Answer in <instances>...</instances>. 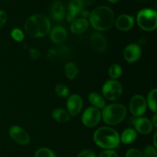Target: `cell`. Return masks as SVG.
Here are the masks:
<instances>
[{
    "instance_id": "cell-6",
    "label": "cell",
    "mask_w": 157,
    "mask_h": 157,
    "mask_svg": "<svg viewBox=\"0 0 157 157\" xmlns=\"http://www.w3.org/2000/svg\"><path fill=\"white\" fill-rule=\"evenodd\" d=\"M123 88L121 83L115 80H108L104 83L102 87L104 98L108 101H115L121 98Z\"/></svg>"
},
{
    "instance_id": "cell-27",
    "label": "cell",
    "mask_w": 157,
    "mask_h": 157,
    "mask_svg": "<svg viewBox=\"0 0 157 157\" xmlns=\"http://www.w3.org/2000/svg\"><path fill=\"white\" fill-rule=\"evenodd\" d=\"M142 154L143 157H157L156 148L153 146H147L144 148Z\"/></svg>"
},
{
    "instance_id": "cell-7",
    "label": "cell",
    "mask_w": 157,
    "mask_h": 157,
    "mask_svg": "<svg viewBox=\"0 0 157 157\" xmlns=\"http://www.w3.org/2000/svg\"><path fill=\"white\" fill-rule=\"evenodd\" d=\"M147 101L142 95H135L130 99V110L135 117H140L144 115L147 110Z\"/></svg>"
},
{
    "instance_id": "cell-36",
    "label": "cell",
    "mask_w": 157,
    "mask_h": 157,
    "mask_svg": "<svg viewBox=\"0 0 157 157\" xmlns=\"http://www.w3.org/2000/svg\"><path fill=\"white\" fill-rule=\"evenodd\" d=\"M81 14H82L83 17H84V18H89V16H90V13H89L87 11H82L81 12Z\"/></svg>"
},
{
    "instance_id": "cell-25",
    "label": "cell",
    "mask_w": 157,
    "mask_h": 157,
    "mask_svg": "<svg viewBox=\"0 0 157 157\" xmlns=\"http://www.w3.org/2000/svg\"><path fill=\"white\" fill-rule=\"evenodd\" d=\"M35 157H56L55 153L48 148L38 149L35 154Z\"/></svg>"
},
{
    "instance_id": "cell-12",
    "label": "cell",
    "mask_w": 157,
    "mask_h": 157,
    "mask_svg": "<svg viewBox=\"0 0 157 157\" xmlns=\"http://www.w3.org/2000/svg\"><path fill=\"white\" fill-rule=\"evenodd\" d=\"M133 125L141 134H149L152 132L153 127L151 121L146 117L134 118Z\"/></svg>"
},
{
    "instance_id": "cell-22",
    "label": "cell",
    "mask_w": 157,
    "mask_h": 157,
    "mask_svg": "<svg viewBox=\"0 0 157 157\" xmlns=\"http://www.w3.org/2000/svg\"><path fill=\"white\" fill-rule=\"evenodd\" d=\"M156 94H157V89L154 88L149 93L148 97H147V104L149 106L150 110L155 113H156Z\"/></svg>"
},
{
    "instance_id": "cell-29",
    "label": "cell",
    "mask_w": 157,
    "mask_h": 157,
    "mask_svg": "<svg viewBox=\"0 0 157 157\" xmlns=\"http://www.w3.org/2000/svg\"><path fill=\"white\" fill-rule=\"evenodd\" d=\"M126 157H143V154L137 149H130L126 153Z\"/></svg>"
},
{
    "instance_id": "cell-18",
    "label": "cell",
    "mask_w": 157,
    "mask_h": 157,
    "mask_svg": "<svg viewBox=\"0 0 157 157\" xmlns=\"http://www.w3.org/2000/svg\"><path fill=\"white\" fill-rule=\"evenodd\" d=\"M88 99L94 107H96L98 109H104L105 107V100L99 94L92 92L89 94Z\"/></svg>"
},
{
    "instance_id": "cell-31",
    "label": "cell",
    "mask_w": 157,
    "mask_h": 157,
    "mask_svg": "<svg viewBox=\"0 0 157 157\" xmlns=\"http://www.w3.org/2000/svg\"><path fill=\"white\" fill-rule=\"evenodd\" d=\"M78 157H97L95 153L91 150H83L80 152L79 154L78 155Z\"/></svg>"
},
{
    "instance_id": "cell-15",
    "label": "cell",
    "mask_w": 157,
    "mask_h": 157,
    "mask_svg": "<svg viewBox=\"0 0 157 157\" xmlns=\"http://www.w3.org/2000/svg\"><path fill=\"white\" fill-rule=\"evenodd\" d=\"M67 31L62 26H57L51 31L50 38L53 42L56 44L63 42L67 38Z\"/></svg>"
},
{
    "instance_id": "cell-8",
    "label": "cell",
    "mask_w": 157,
    "mask_h": 157,
    "mask_svg": "<svg viewBox=\"0 0 157 157\" xmlns=\"http://www.w3.org/2000/svg\"><path fill=\"white\" fill-rule=\"evenodd\" d=\"M101 119V112L96 107H88L82 115V123L87 127H93L100 122Z\"/></svg>"
},
{
    "instance_id": "cell-14",
    "label": "cell",
    "mask_w": 157,
    "mask_h": 157,
    "mask_svg": "<svg viewBox=\"0 0 157 157\" xmlns=\"http://www.w3.org/2000/svg\"><path fill=\"white\" fill-rule=\"evenodd\" d=\"M90 44L94 50L98 52H102L107 48V41L104 35L99 33H94L92 35L90 39Z\"/></svg>"
},
{
    "instance_id": "cell-9",
    "label": "cell",
    "mask_w": 157,
    "mask_h": 157,
    "mask_svg": "<svg viewBox=\"0 0 157 157\" xmlns=\"http://www.w3.org/2000/svg\"><path fill=\"white\" fill-rule=\"evenodd\" d=\"M9 136L15 142L21 145H26L30 141V137L27 132L18 126H12L9 130Z\"/></svg>"
},
{
    "instance_id": "cell-37",
    "label": "cell",
    "mask_w": 157,
    "mask_h": 157,
    "mask_svg": "<svg viewBox=\"0 0 157 157\" xmlns=\"http://www.w3.org/2000/svg\"><path fill=\"white\" fill-rule=\"evenodd\" d=\"M156 135H157V133H155L154 135V137H153V144H154V146L153 147H157V144H156Z\"/></svg>"
},
{
    "instance_id": "cell-26",
    "label": "cell",
    "mask_w": 157,
    "mask_h": 157,
    "mask_svg": "<svg viewBox=\"0 0 157 157\" xmlns=\"http://www.w3.org/2000/svg\"><path fill=\"white\" fill-rule=\"evenodd\" d=\"M55 91H56L57 94L58 96L61 97V98H66L69 95V89L67 88V86L64 84H58L55 87Z\"/></svg>"
},
{
    "instance_id": "cell-32",
    "label": "cell",
    "mask_w": 157,
    "mask_h": 157,
    "mask_svg": "<svg viewBox=\"0 0 157 157\" xmlns=\"http://www.w3.org/2000/svg\"><path fill=\"white\" fill-rule=\"evenodd\" d=\"M7 21V15L2 10H0V28L2 27Z\"/></svg>"
},
{
    "instance_id": "cell-5",
    "label": "cell",
    "mask_w": 157,
    "mask_h": 157,
    "mask_svg": "<svg viewBox=\"0 0 157 157\" xmlns=\"http://www.w3.org/2000/svg\"><path fill=\"white\" fill-rule=\"evenodd\" d=\"M138 25L144 31H153L157 27V13L151 9H144L140 11L136 16Z\"/></svg>"
},
{
    "instance_id": "cell-23",
    "label": "cell",
    "mask_w": 157,
    "mask_h": 157,
    "mask_svg": "<svg viewBox=\"0 0 157 157\" xmlns=\"http://www.w3.org/2000/svg\"><path fill=\"white\" fill-rule=\"evenodd\" d=\"M84 4L82 0H71L69 4V12H73L75 15L79 14L82 12Z\"/></svg>"
},
{
    "instance_id": "cell-17",
    "label": "cell",
    "mask_w": 157,
    "mask_h": 157,
    "mask_svg": "<svg viewBox=\"0 0 157 157\" xmlns=\"http://www.w3.org/2000/svg\"><path fill=\"white\" fill-rule=\"evenodd\" d=\"M65 10L62 3L59 1L54 2L52 7V16L55 21H61L64 18Z\"/></svg>"
},
{
    "instance_id": "cell-28",
    "label": "cell",
    "mask_w": 157,
    "mask_h": 157,
    "mask_svg": "<svg viewBox=\"0 0 157 157\" xmlns=\"http://www.w3.org/2000/svg\"><path fill=\"white\" fill-rule=\"evenodd\" d=\"M11 36L16 41H21L24 39V34L19 29H14L11 32Z\"/></svg>"
},
{
    "instance_id": "cell-16",
    "label": "cell",
    "mask_w": 157,
    "mask_h": 157,
    "mask_svg": "<svg viewBox=\"0 0 157 157\" xmlns=\"http://www.w3.org/2000/svg\"><path fill=\"white\" fill-rule=\"evenodd\" d=\"M89 25L88 21L84 18L75 20L71 25V30L75 34H81L85 32Z\"/></svg>"
},
{
    "instance_id": "cell-21",
    "label": "cell",
    "mask_w": 157,
    "mask_h": 157,
    "mask_svg": "<svg viewBox=\"0 0 157 157\" xmlns=\"http://www.w3.org/2000/svg\"><path fill=\"white\" fill-rule=\"evenodd\" d=\"M78 72H79V69H78V67L75 63L69 62L64 66V73H65L66 77L68 79H75V77L78 75Z\"/></svg>"
},
{
    "instance_id": "cell-20",
    "label": "cell",
    "mask_w": 157,
    "mask_h": 157,
    "mask_svg": "<svg viewBox=\"0 0 157 157\" xmlns=\"http://www.w3.org/2000/svg\"><path fill=\"white\" fill-rule=\"evenodd\" d=\"M52 117L59 123H67L70 120V114L63 109L57 108L52 112Z\"/></svg>"
},
{
    "instance_id": "cell-30",
    "label": "cell",
    "mask_w": 157,
    "mask_h": 157,
    "mask_svg": "<svg viewBox=\"0 0 157 157\" xmlns=\"http://www.w3.org/2000/svg\"><path fill=\"white\" fill-rule=\"evenodd\" d=\"M99 157H119L117 153L112 150H107L103 151L100 154Z\"/></svg>"
},
{
    "instance_id": "cell-3",
    "label": "cell",
    "mask_w": 157,
    "mask_h": 157,
    "mask_svg": "<svg viewBox=\"0 0 157 157\" xmlns=\"http://www.w3.org/2000/svg\"><path fill=\"white\" fill-rule=\"evenodd\" d=\"M94 140L101 148L106 150L118 148L121 139L117 132L110 127H101L94 132Z\"/></svg>"
},
{
    "instance_id": "cell-19",
    "label": "cell",
    "mask_w": 157,
    "mask_h": 157,
    "mask_svg": "<svg viewBox=\"0 0 157 157\" xmlns=\"http://www.w3.org/2000/svg\"><path fill=\"white\" fill-rule=\"evenodd\" d=\"M136 132L132 128H127L124 130L120 137L121 142L124 144H129L133 143L136 139Z\"/></svg>"
},
{
    "instance_id": "cell-11",
    "label": "cell",
    "mask_w": 157,
    "mask_h": 157,
    "mask_svg": "<svg viewBox=\"0 0 157 157\" xmlns=\"http://www.w3.org/2000/svg\"><path fill=\"white\" fill-rule=\"evenodd\" d=\"M67 107L69 113L71 116H76L81 112L83 107V100L78 94L70 96L67 101Z\"/></svg>"
},
{
    "instance_id": "cell-38",
    "label": "cell",
    "mask_w": 157,
    "mask_h": 157,
    "mask_svg": "<svg viewBox=\"0 0 157 157\" xmlns=\"http://www.w3.org/2000/svg\"><path fill=\"white\" fill-rule=\"evenodd\" d=\"M107 1L110 2H111V3H116V2H117L119 0H107Z\"/></svg>"
},
{
    "instance_id": "cell-35",
    "label": "cell",
    "mask_w": 157,
    "mask_h": 157,
    "mask_svg": "<svg viewBox=\"0 0 157 157\" xmlns=\"http://www.w3.org/2000/svg\"><path fill=\"white\" fill-rule=\"evenodd\" d=\"M152 124L154 127H157V116L156 114H155L153 117V122H151Z\"/></svg>"
},
{
    "instance_id": "cell-4",
    "label": "cell",
    "mask_w": 157,
    "mask_h": 157,
    "mask_svg": "<svg viewBox=\"0 0 157 157\" xmlns=\"http://www.w3.org/2000/svg\"><path fill=\"white\" fill-rule=\"evenodd\" d=\"M127 115V109L123 104H113L105 106L102 111L104 122L110 125H117L122 122Z\"/></svg>"
},
{
    "instance_id": "cell-13",
    "label": "cell",
    "mask_w": 157,
    "mask_h": 157,
    "mask_svg": "<svg viewBox=\"0 0 157 157\" xmlns=\"http://www.w3.org/2000/svg\"><path fill=\"white\" fill-rule=\"evenodd\" d=\"M115 24L119 30L123 31V32H127L133 28V25H134V18L129 15L122 14L117 17L116 21H115Z\"/></svg>"
},
{
    "instance_id": "cell-2",
    "label": "cell",
    "mask_w": 157,
    "mask_h": 157,
    "mask_svg": "<svg viewBox=\"0 0 157 157\" xmlns=\"http://www.w3.org/2000/svg\"><path fill=\"white\" fill-rule=\"evenodd\" d=\"M26 32L34 38L44 37L51 30V22L44 15L37 14L29 18L25 24Z\"/></svg>"
},
{
    "instance_id": "cell-10",
    "label": "cell",
    "mask_w": 157,
    "mask_h": 157,
    "mask_svg": "<svg viewBox=\"0 0 157 157\" xmlns=\"http://www.w3.org/2000/svg\"><path fill=\"white\" fill-rule=\"evenodd\" d=\"M142 54L140 46L136 44H130L125 48L124 52V59L129 63H133L140 59Z\"/></svg>"
},
{
    "instance_id": "cell-1",
    "label": "cell",
    "mask_w": 157,
    "mask_h": 157,
    "mask_svg": "<svg viewBox=\"0 0 157 157\" xmlns=\"http://www.w3.org/2000/svg\"><path fill=\"white\" fill-rule=\"evenodd\" d=\"M90 22L95 29L105 31L114 23L115 15L113 10L107 6H99L90 13Z\"/></svg>"
},
{
    "instance_id": "cell-24",
    "label": "cell",
    "mask_w": 157,
    "mask_h": 157,
    "mask_svg": "<svg viewBox=\"0 0 157 157\" xmlns=\"http://www.w3.org/2000/svg\"><path fill=\"white\" fill-rule=\"evenodd\" d=\"M122 67H121V65H119V64H112V65L109 67V76L113 80L117 79L118 78H120V77L121 76V75H122Z\"/></svg>"
},
{
    "instance_id": "cell-33",
    "label": "cell",
    "mask_w": 157,
    "mask_h": 157,
    "mask_svg": "<svg viewBox=\"0 0 157 157\" xmlns=\"http://www.w3.org/2000/svg\"><path fill=\"white\" fill-rule=\"evenodd\" d=\"M29 54H30L31 57L32 59L37 60L40 56V52L39 51L37 50L36 48H32L29 50Z\"/></svg>"
},
{
    "instance_id": "cell-34",
    "label": "cell",
    "mask_w": 157,
    "mask_h": 157,
    "mask_svg": "<svg viewBox=\"0 0 157 157\" xmlns=\"http://www.w3.org/2000/svg\"><path fill=\"white\" fill-rule=\"evenodd\" d=\"M75 17H76V15L75 13L69 12L67 15V17H66V19H67V22L72 23L75 20Z\"/></svg>"
}]
</instances>
